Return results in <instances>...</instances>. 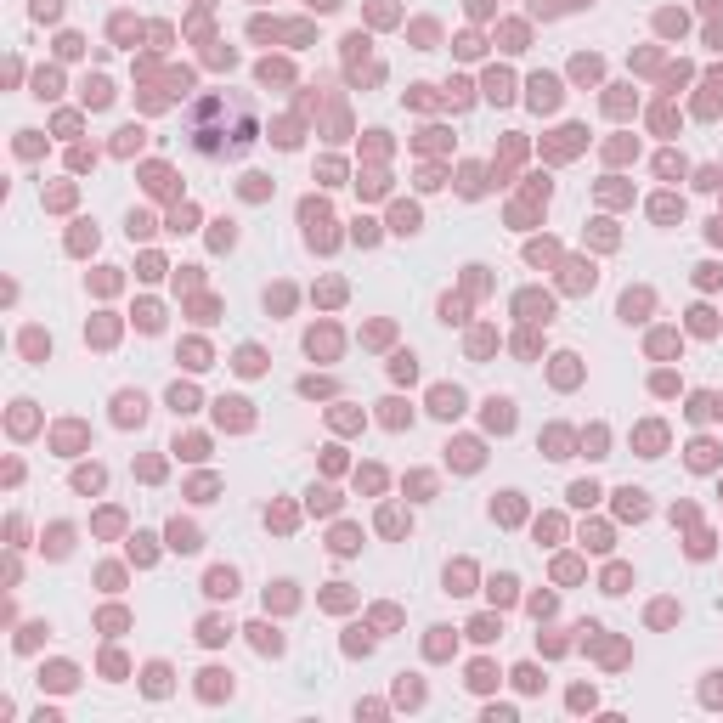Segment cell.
Returning a JSON list of instances; mask_svg holds the SVG:
<instances>
[{
	"label": "cell",
	"instance_id": "22",
	"mask_svg": "<svg viewBox=\"0 0 723 723\" xmlns=\"http://www.w3.org/2000/svg\"><path fill=\"white\" fill-rule=\"evenodd\" d=\"M311 6H322V11H333V6H339V0H311Z\"/></svg>",
	"mask_w": 723,
	"mask_h": 723
},
{
	"label": "cell",
	"instance_id": "14",
	"mask_svg": "<svg viewBox=\"0 0 723 723\" xmlns=\"http://www.w3.org/2000/svg\"><path fill=\"white\" fill-rule=\"evenodd\" d=\"M170 407H175V412H192V407H198V396H192V390H181V385H175V390H170Z\"/></svg>",
	"mask_w": 723,
	"mask_h": 723
},
{
	"label": "cell",
	"instance_id": "19",
	"mask_svg": "<svg viewBox=\"0 0 723 723\" xmlns=\"http://www.w3.org/2000/svg\"><path fill=\"white\" fill-rule=\"evenodd\" d=\"M593 497H599V486H588V481L571 486V503H593Z\"/></svg>",
	"mask_w": 723,
	"mask_h": 723
},
{
	"label": "cell",
	"instance_id": "8",
	"mask_svg": "<svg viewBox=\"0 0 723 723\" xmlns=\"http://www.w3.org/2000/svg\"><path fill=\"white\" fill-rule=\"evenodd\" d=\"M435 412H441V418L464 412V396H458V390H435Z\"/></svg>",
	"mask_w": 723,
	"mask_h": 723
},
{
	"label": "cell",
	"instance_id": "21",
	"mask_svg": "<svg viewBox=\"0 0 723 723\" xmlns=\"http://www.w3.org/2000/svg\"><path fill=\"white\" fill-rule=\"evenodd\" d=\"M712 243H723V221H712Z\"/></svg>",
	"mask_w": 723,
	"mask_h": 723
},
{
	"label": "cell",
	"instance_id": "23",
	"mask_svg": "<svg viewBox=\"0 0 723 723\" xmlns=\"http://www.w3.org/2000/svg\"><path fill=\"white\" fill-rule=\"evenodd\" d=\"M707 6H723V0H707Z\"/></svg>",
	"mask_w": 723,
	"mask_h": 723
},
{
	"label": "cell",
	"instance_id": "17",
	"mask_svg": "<svg viewBox=\"0 0 723 723\" xmlns=\"http://www.w3.org/2000/svg\"><path fill=\"white\" fill-rule=\"evenodd\" d=\"M74 486H80V491H96V486H102V469H80V475H74Z\"/></svg>",
	"mask_w": 723,
	"mask_h": 723
},
{
	"label": "cell",
	"instance_id": "9",
	"mask_svg": "<svg viewBox=\"0 0 723 723\" xmlns=\"http://www.w3.org/2000/svg\"><path fill=\"white\" fill-rule=\"evenodd\" d=\"M249 633H254V644H260V650H271V655H277V650H283V633H271V628H266V622H254V628H249Z\"/></svg>",
	"mask_w": 723,
	"mask_h": 723
},
{
	"label": "cell",
	"instance_id": "12",
	"mask_svg": "<svg viewBox=\"0 0 723 723\" xmlns=\"http://www.w3.org/2000/svg\"><path fill=\"white\" fill-rule=\"evenodd\" d=\"M486 96H491V102H509V74H491V80H486Z\"/></svg>",
	"mask_w": 723,
	"mask_h": 723
},
{
	"label": "cell",
	"instance_id": "15",
	"mask_svg": "<svg viewBox=\"0 0 723 723\" xmlns=\"http://www.w3.org/2000/svg\"><path fill=\"white\" fill-rule=\"evenodd\" d=\"M644 306H650V294H628V300H622V317L633 322V317H639V311H644Z\"/></svg>",
	"mask_w": 723,
	"mask_h": 723
},
{
	"label": "cell",
	"instance_id": "20",
	"mask_svg": "<svg viewBox=\"0 0 723 723\" xmlns=\"http://www.w3.org/2000/svg\"><path fill=\"white\" fill-rule=\"evenodd\" d=\"M34 11L40 17H57V0H34Z\"/></svg>",
	"mask_w": 723,
	"mask_h": 723
},
{
	"label": "cell",
	"instance_id": "3",
	"mask_svg": "<svg viewBox=\"0 0 723 723\" xmlns=\"http://www.w3.org/2000/svg\"><path fill=\"white\" fill-rule=\"evenodd\" d=\"M170 548H175V554H198V531L175 520V526H170Z\"/></svg>",
	"mask_w": 723,
	"mask_h": 723
},
{
	"label": "cell",
	"instance_id": "5",
	"mask_svg": "<svg viewBox=\"0 0 723 723\" xmlns=\"http://www.w3.org/2000/svg\"><path fill=\"white\" fill-rule=\"evenodd\" d=\"M486 424L491 430H514V402H486Z\"/></svg>",
	"mask_w": 723,
	"mask_h": 723
},
{
	"label": "cell",
	"instance_id": "2",
	"mask_svg": "<svg viewBox=\"0 0 723 723\" xmlns=\"http://www.w3.org/2000/svg\"><path fill=\"white\" fill-rule=\"evenodd\" d=\"M554 102H560V85L548 80V74H537L531 80V108H554Z\"/></svg>",
	"mask_w": 723,
	"mask_h": 723
},
{
	"label": "cell",
	"instance_id": "10",
	"mask_svg": "<svg viewBox=\"0 0 723 723\" xmlns=\"http://www.w3.org/2000/svg\"><path fill=\"white\" fill-rule=\"evenodd\" d=\"M616 497H622V514H633V520L644 514V491H633V486H628V491H616Z\"/></svg>",
	"mask_w": 723,
	"mask_h": 723
},
{
	"label": "cell",
	"instance_id": "7",
	"mask_svg": "<svg viewBox=\"0 0 723 723\" xmlns=\"http://www.w3.org/2000/svg\"><path fill=\"white\" fill-rule=\"evenodd\" d=\"M520 311H526L531 322H548V311H554V306H548V300H537V294H520Z\"/></svg>",
	"mask_w": 723,
	"mask_h": 723
},
{
	"label": "cell",
	"instance_id": "16",
	"mask_svg": "<svg viewBox=\"0 0 723 723\" xmlns=\"http://www.w3.org/2000/svg\"><path fill=\"white\" fill-rule=\"evenodd\" d=\"M491 599H503V605H509V599H514V576H497V582H491Z\"/></svg>",
	"mask_w": 723,
	"mask_h": 723
},
{
	"label": "cell",
	"instance_id": "6",
	"mask_svg": "<svg viewBox=\"0 0 723 723\" xmlns=\"http://www.w3.org/2000/svg\"><path fill=\"white\" fill-rule=\"evenodd\" d=\"M209 593L215 599H232L238 593V571H209Z\"/></svg>",
	"mask_w": 723,
	"mask_h": 723
},
{
	"label": "cell",
	"instance_id": "4",
	"mask_svg": "<svg viewBox=\"0 0 723 723\" xmlns=\"http://www.w3.org/2000/svg\"><path fill=\"white\" fill-rule=\"evenodd\" d=\"M142 418H147V402L125 390V396H119V424H142Z\"/></svg>",
	"mask_w": 723,
	"mask_h": 723
},
{
	"label": "cell",
	"instance_id": "13",
	"mask_svg": "<svg viewBox=\"0 0 723 723\" xmlns=\"http://www.w3.org/2000/svg\"><path fill=\"white\" fill-rule=\"evenodd\" d=\"M396 232H418V209H412V204L396 209Z\"/></svg>",
	"mask_w": 723,
	"mask_h": 723
},
{
	"label": "cell",
	"instance_id": "18",
	"mask_svg": "<svg viewBox=\"0 0 723 723\" xmlns=\"http://www.w3.org/2000/svg\"><path fill=\"white\" fill-rule=\"evenodd\" d=\"M469 633H475V639L486 644V639H497V622H491V616H481V622H475V628H469Z\"/></svg>",
	"mask_w": 723,
	"mask_h": 723
},
{
	"label": "cell",
	"instance_id": "11",
	"mask_svg": "<svg viewBox=\"0 0 723 723\" xmlns=\"http://www.w3.org/2000/svg\"><path fill=\"white\" fill-rule=\"evenodd\" d=\"M650 209H655V221H672V215H684V204H678V198H655Z\"/></svg>",
	"mask_w": 723,
	"mask_h": 723
},
{
	"label": "cell",
	"instance_id": "1",
	"mask_svg": "<svg viewBox=\"0 0 723 723\" xmlns=\"http://www.w3.org/2000/svg\"><path fill=\"white\" fill-rule=\"evenodd\" d=\"M181 136L198 159H238L260 136V113L243 90H209L181 113Z\"/></svg>",
	"mask_w": 723,
	"mask_h": 723
}]
</instances>
